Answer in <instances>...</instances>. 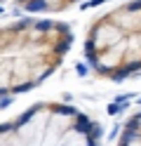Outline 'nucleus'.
<instances>
[{"label":"nucleus","instance_id":"nucleus-1","mask_svg":"<svg viewBox=\"0 0 141 146\" xmlns=\"http://www.w3.org/2000/svg\"><path fill=\"white\" fill-rule=\"evenodd\" d=\"M73 42L64 21L19 19L0 31V92L19 94L40 85L61 66Z\"/></svg>","mask_w":141,"mask_h":146},{"label":"nucleus","instance_id":"nucleus-2","mask_svg":"<svg viewBox=\"0 0 141 146\" xmlns=\"http://www.w3.org/2000/svg\"><path fill=\"white\" fill-rule=\"evenodd\" d=\"M85 57L101 78L120 80L141 73V0H127L89 26Z\"/></svg>","mask_w":141,"mask_h":146},{"label":"nucleus","instance_id":"nucleus-3","mask_svg":"<svg viewBox=\"0 0 141 146\" xmlns=\"http://www.w3.org/2000/svg\"><path fill=\"white\" fill-rule=\"evenodd\" d=\"M99 125L68 104L40 102L0 127V146H99Z\"/></svg>","mask_w":141,"mask_h":146},{"label":"nucleus","instance_id":"nucleus-4","mask_svg":"<svg viewBox=\"0 0 141 146\" xmlns=\"http://www.w3.org/2000/svg\"><path fill=\"white\" fill-rule=\"evenodd\" d=\"M78 0H17V7L26 12H64Z\"/></svg>","mask_w":141,"mask_h":146},{"label":"nucleus","instance_id":"nucleus-5","mask_svg":"<svg viewBox=\"0 0 141 146\" xmlns=\"http://www.w3.org/2000/svg\"><path fill=\"white\" fill-rule=\"evenodd\" d=\"M115 146H141V111L127 118Z\"/></svg>","mask_w":141,"mask_h":146}]
</instances>
